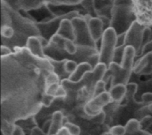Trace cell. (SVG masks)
Listing matches in <instances>:
<instances>
[{"mask_svg": "<svg viewBox=\"0 0 152 135\" xmlns=\"http://www.w3.org/2000/svg\"><path fill=\"white\" fill-rule=\"evenodd\" d=\"M1 7H4L11 16L12 27L14 30V34L12 39H2V45L8 46L13 51L15 48H23L27 44V41L30 36H40V31L37 26V22L32 18L25 17L11 8L4 0H1Z\"/></svg>", "mask_w": 152, "mask_h": 135, "instance_id": "obj_1", "label": "cell"}, {"mask_svg": "<svg viewBox=\"0 0 152 135\" xmlns=\"http://www.w3.org/2000/svg\"><path fill=\"white\" fill-rule=\"evenodd\" d=\"M137 52L133 46L126 47L122 63L119 65L116 62H112L110 65L102 80L110 79L111 87L118 84L127 85L131 74L134 71V61Z\"/></svg>", "mask_w": 152, "mask_h": 135, "instance_id": "obj_2", "label": "cell"}, {"mask_svg": "<svg viewBox=\"0 0 152 135\" xmlns=\"http://www.w3.org/2000/svg\"><path fill=\"white\" fill-rule=\"evenodd\" d=\"M136 20L134 4L112 5L110 26L118 34H125Z\"/></svg>", "mask_w": 152, "mask_h": 135, "instance_id": "obj_3", "label": "cell"}, {"mask_svg": "<svg viewBox=\"0 0 152 135\" xmlns=\"http://www.w3.org/2000/svg\"><path fill=\"white\" fill-rule=\"evenodd\" d=\"M118 34L112 27H108L104 30L102 37V44L99 51V61L106 65L109 68L113 62L114 54L118 47Z\"/></svg>", "mask_w": 152, "mask_h": 135, "instance_id": "obj_4", "label": "cell"}, {"mask_svg": "<svg viewBox=\"0 0 152 135\" xmlns=\"http://www.w3.org/2000/svg\"><path fill=\"white\" fill-rule=\"evenodd\" d=\"M83 14H80V12L77 10L69 11L67 13H62V14H58L54 17H52L51 19L42 20L39 22H37V26L40 31L41 36L45 38L46 40H50L58 31L60 25L61 21L65 19H72L76 17H79Z\"/></svg>", "mask_w": 152, "mask_h": 135, "instance_id": "obj_5", "label": "cell"}, {"mask_svg": "<svg viewBox=\"0 0 152 135\" xmlns=\"http://www.w3.org/2000/svg\"><path fill=\"white\" fill-rule=\"evenodd\" d=\"M71 22L73 24L76 34L75 43L78 46L92 47L97 49L96 42L92 38L87 20L85 19V15L83 14L79 17L72 19Z\"/></svg>", "mask_w": 152, "mask_h": 135, "instance_id": "obj_6", "label": "cell"}, {"mask_svg": "<svg viewBox=\"0 0 152 135\" xmlns=\"http://www.w3.org/2000/svg\"><path fill=\"white\" fill-rule=\"evenodd\" d=\"M145 27V26L140 24L137 20H135L131 27L128 29V31L126 33L125 44L122 47L126 48L127 46H133L135 49L137 54L142 53V41Z\"/></svg>", "mask_w": 152, "mask_h": 135, "instance_id": "obj_7", "label": "cell"}, {"mask_svg": "<svg viewBox=\"0 0 152 135\" xmlns=\"http://www.w3.org/2000/svg\"><path fill=\"white\" fill-rule=\"evenodd\" d=\"M136 20L145 26H152V0H133Z\"/></svg>", "mask_w": 152, "mask_h": 135, "instance_id": "obj_8", "label": "cell"}, {"mask_svg": "<svg viewBox=\"0 0 152 135\" xmlns=\"http://www.w3.org/2000/svg\"><path fill=\"white\" fill-rule=\"evenodd\" d=\"M111 97L110 92L106 91L99 96H94L91 99L85 106V111L89 116H95L102 111L104 106L108 105L111 102Z\"/></svg>", "mask_w": 152, "mask_h": 135, "instance_id": "obj_9", "label": "cell"}, {"mask_svg": "<svg viewBox=\"0 0 152 135\" xmlns=\"http://www.w3.org/2000/svg\"><path fill=\"white\" fill-rule=\"evenodd\" d=\"M11 8L17 11L28 12L32 10H37L47 5L45 0H4Z\"/></svg>", "mask_w": 152, "mask_h": 135, "instance_id": "obj_10", "label": "cell"}, {"mask_svg": "<svg viewBox=\"0 0 152 135\" xmlns=\"http://www.w3.org/2000/svg\"><path fill=\"white\" fill-rule=\"evenodd\" d=\"M85 19L87 20L92 38L95 42H97L102 39L104 33V25L102 20L99 17H91L88 14L85 15Z\"/></svg>", "mask_w": 152, "mask_h": 135, "instance_id": "obj_11", "label": "cell"}, {"mask_svg": "<svg viewBox=\"0 0 152 135\" xmlns=\"http://www.w3.org/2000/svg\"><path fill=\"white\" fill-rule=\"evenodd\" d=\"M137 75H150L152 73V51L144 54L135 64L133 71Z\"/></svg>", "mask_w": 152, "mask_h": 135, "instance_id": "obj_12", "label": "cell"}, {"mask_svg": "<svg viewBox=\"0 0 152 135\" xmlns=\"http://www.w3.org/2000/svg\"><path fill=\"white\" fill-rule=\"evenodd\" d=\"M26 48L36 57L40 58H45V53L44 46L39 39V36H30L26 44Z\"/></svg>", "mask_w": 152, "mask_h": 135, "instance_id": "obj_13", "label": "cell"}, {"mask_svg": "<svg viewBox=\"0 0 152 135\" xmlns=\"http://www.w3.org/2000/svg\"><path fill=\"white\" fill-rule=\"evenodd\" d=\"M57 34L62 36L63 38L71 40L73 42H75L76 40V34H75V30H74V27L73 24L71 22L70 19H65L61 21L60 27L56 33Z\"/></svg>", "mask_w": 152, "mask_h": 135, "instance_id": "obj_14", "label": "cell"}, {"mask_svg": "<svg viewBox=\"0 0 152 135\" xmlns=\"http://www.w3.org/2000/svg\"><path fill=\"white\" fill-rule=\"evenodd\" d=\"M93 66L88 63V62H83V63H80L78 64L77 69L71 73L69 75V78L68 80H69L70 81L72 82H78L80 81L83 77L88 73V72H91L93 71Z\"/></svg>", "mask_w": 152, "mask_h": 135, "instance_id": "obj_15", "label": "cell"}, {"mask_svg": "<svg viewBox=\"0 0 152 135\" xmlns=\"http://www.w3.org/2000/svg\"><path fill=\"white\" fill-rule=\"evenodd\" d=\"M62 123H63V114L61 111H55L53 114L52 125L47 135L57 134L61 130Z\"/></svg>", "mask_w": 152, "mask_h": 135, "instance_id": "obj_16", "label": "cell"}, {"mask_svg": "<svg viewBox=\"0 0 152 135\" xmlns=\"http://www.w3.org/2000/svg\"><path fill=\"white\" fill-rule=\"evenodd\" d=\"M110 95L113 101L120 102L125 97L126 94L127 93V86L124 84H118L113 87H110Z\"/></svg>", "mask_w": 152, "mask_h": 135, "instance_id": "obj_17", "label": "cell"}, {"mask_svg": "<svg viewBox=\"0 0 152 135\" xmlns=\"http://www.w3.org/2000/svg\"><path fill=\"white\" fill-rule=\"evenodd\" d=\"M81 6L83 7L86 14L90 15L91 17H99L94 0H83L81 3Z\"/></svg>", "mask_w": 152, "mask_h": 135, "instance_id": "obj_18", "label": "cell"}, {"mask_svg": "<svg viewBox=\"0 0 152 135\" xmlns=\"http://www.w3.org/2000/svg\"><path fill=\"white\" fill-rule=\"evenodd\" d=\"M125 127H126V134H137V133L141 132L140 121L138 119H135V118L130 119L126 123Z\"/></svg>", "mask_w": 152, "mask_h": 135, "instance_id": "obj_19", "label": "cell"}, {"mask_svg": "<svg viewBox=\"0 0 152 135\" xmlns=\"http://www.w3.org/2000/svg\"><path fill=\"white\" fill-rule=\"evenodd\" d=\"M83 0H45L48 5H77L81 4Z\"/></svg>", "mask_w": 152, "mask_h": 135, "instance_id": "obj_20", "label": "cell"}, {"mask_svg": "<svg viewBox=\"0 0 152 135\" xmlns=\"http://www.w3.org/2000/svg\"><path fill=\"white\" fill-rule=\"evenodd\" d=\"M15 125L10 121H7L5 119H2V126L1 130L4 135H12L13 130H14Z\"/></svg>", "mask_w": 152, "mask_h": 135, "instance_id": "obj_21", "label": "cell"}, {"mask_svg": "<svg viewBox=\"0 0 152 135\" xmlns=\"http://www.w3.org/2000/svg\"><path fill=\"white\" fill-rule=\"evenodd\" d=\"M14 34V30L12 27L9 26H2L1 27V36L4 40L12 39Z\"/></svg>", "mask_w": 152, "mask_h": 135, "instance_id": "obj_22", "label": "cell"}, {"mask_svg": "<svg viewBox=\"0 0 152 135\" xmlns=\"http://www.w3.org/2000/svg\"><path fill=\"white\" fill-rule=\"evenodd\" d=\"M2 26H9L12 27V19L8 11L4 8L1 7V27Z\"/></svg>", "mask_w": 152, "mask_h": 135, "instance_id": "obj_23", "label": "cell"}, {"mask_svg": "<svg viewBox=\"0 0 152 135\" xmlns=\"http://www.w3.org/2000/svg\"><path fill=\"white\" fill-rule=\"evenodd\" d=\"M151 35L152 31L151 27H146L144 31H143V34H142V49L151 41Z\"/></svg>", "mask_w": 152, "mask_h": 135, "instance_id": "obj_24", "label": "cell"}, {"mask_svg": "<svg viewBox=\"0 0 152 135\" xmlns=\"http://www.w3.org/2000/svg\"><path fill=\"white\" fill-rule=\"evenodd\" d=\"M78 64L74 61V60H69V59H65V64H64V70L67 74H71L77 67Z\"/></svg>", "mask_w": 152, "mask_h": 135, "instance_id": "obj_25", "label": "cell"}, {"mask_svg": "<svg viewBox=\"0 0 152 135\" xmlns=\"http://www.w3.org/2000/svg\"><path fill=\"white\" fill-rule=\"evenodd\" d=\"M59 82H60V76L56 73L52 72V73H47V76L45 78V87L50 86L52 84L59 83Z\"/></svg>", "mask_w": 152, "mask_h": 135, "instance_id": "obj_26", "label": "cell"}, {"mask_svg": "<svg viewBox=\"0 0 152 135\" xmlns=\"http://www.w3.org/2000/svg\"><path fill=\"white\" fill-rule=\"evenodd\" d=\"M64 127L67 129L69 135H79L80 134V128L79 126L70 123V122H66L64 124Z\"/></svg>", "mask_w": 152, "mask_h": 135, "instance_id": "obj_27", "label": "cell"}, {"mask_svg": "<svg viewBox=\"0 0 152 135\" xmlns=\"http://www.w3.org/2000/svg\"><path fill=\"white\" fill-rule=\"evenodd\" d=\"M140 125H141V131L147 130L150 126H151L152 125L151 116V115H146L145 117H143L140 121Z\"/></svg>", "mask_w": 152, "mask_h": 135, "instance_id": "obj_28", "label": "cell"}, {"mask_svg": "<svg viewBox=\"0 0 152 135\" xmlns=\"http://www.w3.org/2000/svg\"><path fill=\"white\" fill-rule=\"evenodd\" d=\"M110 135H126V130L123 126H114L110 129Z\"/></svg>", "mask_w": 152, "mask_h": 135, "instance_id": "obj_29", "label": "cell"}, {"mask_svg": "<svg viewBox=\"0 0 152 135\" xmlns=\"http://www.w3.org/2000/svg\"><path fill=\"white\" fill-rule=\"evenodd\" d=\"M106 83L103 80H101L97 83V85L95 86L94 88V96H99L103 92H106Z\"/></svg>", "mask_w": 152, "mask_h": 135, "instance_id": "obj_30", "label": "cell"}, {"mask_svg": "<svg viewBox=\"0 0 152 135\" xmlns=\"http://www.w3.org/2000/svg\"><path fill=\"white\" fill-rule=\"evenodd\" d=\"M54 98H55L54 96H50V95H48V94H46V93H44L43 96H42L41 103H42L43 106H45V107H49V106L53 103Z\"/></svg>", "mask_w": 152, "mask_h": 135, "instance_id": "obj_31", "label": "cell"}, {"mask_svg": "<svg viewBox=\"0 0 152 135\" xmlns=\"http://www.w3.org/2000/svg\"><path fill=\"white\" fill-rule=\"evenodd\" d=\"M60 86H61V85H59V83H55V84H52V85H50V86H47V87H45V93H46V94H48V95L53 96L55 97L56 93H57V91H58Z\"/></svg>", "mask_w": 152, "mask_h": 135, "instance_id": "obj_32", "label": "cell"}, {"mask_svg": "<svg viewBox=\"0 0 152 135\" xmlns=\"http://www.w3.org/2000/svg\"><path fill=\"white\" fill-rule=\"evenodd\" d=\"M95 1V6L97 11L101 10L106 6H110L113 5V3L110 0H94Z\"/></svg>", "mask_w": 152, "mask_h": 135, "instance_id": "obj_33", "label": "cell"}, {"mask_svg": "<svg viewBox=\"0 0 152 135\" xmlns=\"http://www.w3.org/2000/svg\"><path fill=\"white\" fill-rule=\"evenodd\" d=\"M12 53H13L12 50L11 48H9L8 46H5V45H2L1 46V57H4L10 56Z\"/></svg>", "mask_w": 152, "mask_h": 135, "instance_id": "obj_34", "label": "cell"}, {"mask_svg": "<svg viewBox=\"0 0 152 135\" xmlns=\"http://www.w3.org/2000/svg\"><path fill=\"white\" fill-rule=\"evenodd\" d=\"M142 101L146 103H152V93L146 92L142 96Z\"/></svg>", "mask_w": 152, "mask_h": 135, "instance_id": "obj_35", "label": "cell"}, {"mask_svg": "<svg viewBox=\"0 0 152 135\" xmlns=\"http://www.w3.org/2000/svg\"><path fill=\"white\" fill-rule=\"evenodd\" d=\"M93 119H94V121H96V122H100V123L103 122L104 119H105V114H104L103 111H102V112H100L99 114L94 116V117H93Z\"/></svg>", "mask_w": 152, "mask_h": 135, "instance_id": "obj_36", "label": "cell"}, {"mask_svg": "<svg viewBox=\"0 0 152 135\" xmlns=\"http://www.w3.org/2000/svg\"><path fill=\"white\" fill-rule=\"evenodd\" d=\"M125 39H126V33L118 35V42H117L118 47L124 46V44H125Z\"/></svg>", "mask_w": 152, "mask_h": 135, "instance_id": "obj_37", "label": "cell"}, {"mask_svg": "<svg viewBox=\"0 0 152 135\" xmlns=\"http://www.w3.org/2000/svg\"><path fill=\"white\" fill-rule=\"evenodd\" d=\"M121 4H134L133 0H114L113 5H121Z\"/></svg>", "mask_w": 152, "mask_h": 135, "instance_id": "obj_38", "label": "cell"}, {"mask_svg": "<svg viewBox=\"0 0 152 135\" xmlns=\"http://www.w3.org/2000/svg\"><path fill=\"white\" fill-rule=\"evenodd\" d=\"M30 135H47L42 129L38 128V127H33L31 132H30Z\"/></svg>", "mask_w": 152, "mask_h": 135, "instance_id": "obj_39", "label": "cell"}, {"mask_svg": "<svg viewBox=\"0 0 152 135\" xmlns=\"http://www.w3.org/2000/svg\"><path fill=\"white\" fill-rule=\"evenodd\" d=\"M66 96V89L61 85L60 86V88H59V89H58V91H57V93H56V96H55V98L57 97V98H60V97H64Z\"/></svg>", "mask_w": 152, "mask_h": 135, "instance_id": "obj_40", "label": "cell"}, {"mask_svg": "<svg viewBox=\"0 0 152 135\" xmlns=\"http://www.w3.org/2000/svg\"><path fill=\"white\" fill-rule=\"evenodd\" d=\"M51 125H52V120H46V121L43 124L42 130H43L45 134H48V132H49V130H50V127H51Z\"/></svg>", "mask_w": 152, "mask_h": 135, "instance_id": "obj_41", "label": "cell"}, {"mask_svg": "<svg viewBox=\"0 0 152 135\" xmlns=\"http://www.w3.org/2000/svg\"><path fill=\"white\" fill-rule=\"evenodd\" d=\"M150 51H152V40L142 49V53L141 54H142V55H144V54H146V53H148V52H150Z\"/></svg>", "mask_w": 152, "mask_h": 135, "instance_id": "obj_42", "label": "cell"}, {"mask_svg": "<svg viewBox=\"0 0 152 135\" xmlns=\"http://www.w3.org/2000/svg\"><path fill=\"white\" fill-rule=\"evenodd\" d=\"M12 135H25L24 134V132L22 130V128L17 125H15V127H14V130H13V133Z\"/></svg>", "mask_w": 152, "mask_h": 135, "instance_id": "obj_43", "label": "cell"}, {"mask_svg": "<svg viewBox=\"0 0 152 135\" xmlns=\"http://www.w3.org/2000/svg\"><path fill=\"white\" fill-rule=\"evenodd\" d=\"M110 1H111V2H112V3H113V2H114V0H110Z\"/></svg>", "mask_w": 152, "mask_h": 135, "instance_id": "obj_44", "label": "cell"}, {"mask_svg": "<svg viewBox=\"0 0 152 135\" xmlns=\"http://www.w3.org/2000/svg\"><path fill=\"white\" fill-rule=\"evenodd\" d=\"M151 135H152V134H151Z\"/></svg>", "mask_w": 152, "mask_h": 135, "instance_id": "obj_45", "label": "cell"}]
</instances>
